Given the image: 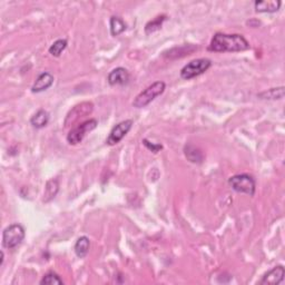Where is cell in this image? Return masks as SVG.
I'll use <instances>...</instances> for the list:
<instances>
[{"mask_svg":"<svg viewBox=\"0 0 285 285\" xmlns=\"http://www.w3.org/2000/svg\"><path fill=\"white\" fill-rule=\"evenodd\" d=\"M250 43L239 33L216 32L209 43L207 50L214 52H238L250 49Z\"/></svg>","mask_w":285,"mask_h":285,"instance_id":"cell-1","label":"cell"},{"mask_svg":"<svg viewBox=\"0 0 285 285\" xmlns=\"http://www.w3.org/2000/svg\"><path fill=\"white\" fill-rule=\"evenodd\" d=\"M166 89V84L164 81L158 80L153 82L152 85H149L147 88H145L144 91L141 92L138 95L135 97L133 106L135 108H144L147 105L151 104L154 99H156L157 97L162 95Z\"/></svg>","mask_w":285,"mask_h":285,"instance_id":"cell-2","label":"cell"},{"mask_svg":"<svg viewBox=\"0 0 285 285\" xmlns=\"http://www.w3.org/2000/svg\"><path fill=\"white\" fill-rule=\"evenodd\" d=\"M25 236L26 232L21 224H11L2 232V246L8 250L16 249L24 241Z\"/></svg>","mask_w":285,"mask_h":285,"instance_id":"cell-3","label":"cell"},{"mask_svg":"<svg viewBox=\"0 0 285 285\" xmlns=\"http://www.w3.org/2000/svg\"><path fill=\"white\" fill-rule=\"evenodd\" d=\"M228 185L235 192L247 194L250 196H254L256 190V182L252 175L250 174H238L228 178Z\"/></svg>","mask_w":285,"mask_h":285,"instance_id":"cell-4","label":"cell"},{"mask_svg":"<svg viewBox=\"0 0 285 285\" xmlns=\"http://www.w3.org/2000/svg\"><path fill=\"white\" fill-rule=\"evenodd\" d=\"M212 67V61L208 58H197L187 63L181 69V77L185 80L193 79L195 77L201 76L205 71Z\"/></svg>","mask_w":285,"mask_h":285,"instance_id":"cell-5","label":"cell"},{"mask_svg":"<svg viewBox=\"0 0 285 285\" xmlns=\"http://www.w3.org/2000/svg\"><path fill=\"white\" fill-rule=\"evenodd\" d=\"M98 122L95 118L87 119V121L78 124L77 126H75L73 129H70V132L67 135V142L70 145H77L82 142L86 135L88 133L93 132L94 129H96Z\"/></svg>","mask_w":285,"mask_h":285,"instance_id":"cell-6","label":"cell"},{"mask_svg":"<svg viewBox=\"0 0 285 285\" xmlns=\"http://www.w3.org/2000/svg\"><path fill=\"white\" fill-rule=\"evenodd\" d=\"M133 124L134 122L132 121V119H126V121H123L121 123H118L117 125H115L111 128L110 135H108L106 144L110 146H114L116 144H118V142L129 133V130L132 129L133 127Z\"/></svg>","mask_w":285,"mask_h":285,"instance_id":"cell-7","label":"cell"},{"mask_svg":"<svg viewBox=\"0 0 285 285\" xmlns=\"http://www.w3.org/2000/svg\"><path fill=\"white\" fill-rule=\"evenodd\" d=\"M93 110H94V105L89 102H85V103L76 105V106H75L73 110L67 114L63 125H65V127L74 126V124L79 121V118H82L85 117V116H88L89 114H92Z\"/></svg>","mask_w":285,"mask_h":285,"instance_id":"cell-8","label":"cell"},{"mask_svg":"<svg viewBox=\"0 0 285 285\" xmlns=\"http://www.w3.org/2000/svg\"><path fill=\"white\" fill-rule=\"evenodd\" d=\"M285 275V269L283 265H277L262 276L258 283L261 285H279L283 282Z\"/></svg>","mask_w":285,"mask_h":285,"instance_id":"cell-9","label":"cell"},{"mask_svg":"<svg viewBox=\"0 0 285 285\" xmlns=\"http://www.w3.org/2000/svg\"><path fill=\"white\" fill-rule=\"evenodd\" d=\"M130 75L128 70L124 67H117V68L112 69L107 76V81L111 86H116V85H127L129 82Z\"/></svg>","mask_w":285,"mask_h":285,"instance_id":"cell-10","label":"cell"},{"mask_svg":"<svg viewBox=\"0 0 285 285\" xmlns=\"http://www.w3.org/2000/svg\"><path fill=\"white\" fill-rule=\"evenodd\" d=\"M54 81H55V78L54 76L50 73H48V71H44V73H41L38 77H37V79L33 82L32 87V92L35 93V94H38V93H43L45 91H47L48 88H50L52 85H54Z\"/></svg>","mask_w":285,"mask_h":285,"instance_id":"cell-11","label":"cell"},{"mask_svg":"<svg viewBox=\"0 0 285 285\" xmlns=\"http://www.w3.org/2000/svg\"><path fill=\"white\" fill-rule=\"evenodd\" d=\"M282 5V2L280 0H272V1H255L254 7L256 13H276L280 10V7Z\"/></svg>","mask_w":285,"mask_h":285,"instance_id":"cell-12","label":"cell"},{"mask_svg":"<svg viewBox=\"0 0 285 285\" xmlns=\"http://www.w3.org/2000/svg\"><path fill=\"white\" fill-rule=\"evenodd\" d=\"M50 116L49 112L45 110H39L36 114H33L31 118V124L33 128L36 129H41L44 127H46L49 123Z\"/></svg>","mask_w":285,"mask_h":285,"instance_id":"cell-13","label":"cell"},{"mask_svg":"<svg viewBox=\"0 0 285 285\" xmlns=\"http://www.w3.org/2000/svg\"><path fill=\"white\" fill-rule=\"evenodd\" d=\"M184 154H185L186 158L193 164H201L204 160V155L201 152L200 148L192 144H186L184 147Z\"/></svg>","mask_w":285,"mask_h":285,"instance_id":"cell-14","label":"cell"},{"mask_svg":"<svg viewBox=\"0 0 285 285\" xmlns=\"http://www.w3.org/2000/svg\"><path fill=\"white\" fill-rule=\"evenodd\" d=\"M89 247H91V239L87 236H80L77 238L76 243H75L74 251L77 257L84 258L87 256L89 252Z\"/></svg>","mask_w":285,"mask_h":285,"instance_id":"cell-15","label":"cell"},{"mask_svg":"<svg viewBox=\"0 0 285 285\" xmlns=\"http://www.w3.org/2000/svg\"><path fill=\"white\" fill-rule=\"evenodd\" d=\"M285 95V87L281 86V87L275 88H269L268 91H264L260 94H257V97L260 99L264 100H281L284 98Z\"/></svg>","mask_w":285,"mask_h":285,"instance_id":"cell-16","label":"cell"},{"mask_svg":"<svg viewBox=\"0 0 285 285\" xmlns=\"http://www.w3.org/2000/svg\"><path fill=\"white\" fill-rule=\"evenodd\" d=\"M59 192V182L57 178H51L47 182L46 187H45V193L43 202L45 203H49L50 201L54 200L56 195Z\"/></svg>","mask_w":285,"mask_h":285,"instance_id":"cell-17","label":"cell"},{"mask_svg":"<svg viewBox=\"0 0 285 285\" xmlns=\"http://www.w3.org/2000/svg\"><path fill=\"white\" fill-rule=\"evenodd\" d=\"M110 28H111V36L117 37L126 31L127 26L125 24V21H124L121 17L112 16L111 17V20H110Z\"/></svg>","mask_w":285,"mask_h":285,"instance_id":"cell-18","label":"cell"},{"mask_svg":"<svg viewBox=\"0 0 285 285\" xmlns=\"http://www.w3.org/2000/svg\"><path fill=\"white\" fill-rule=\"evenodd\" d=\"M167 19L166 15H160V16H157L154 18L153 20L148 21L145 26V33L146 35H151V33L158 32L164 24V21Z\"/></svg>","mask_w":285,"mask_h":285,"instance_id":"cell-19","label":"cell"},{"mask_svg":"<svg viewBox=\"0 0 285 285\" xmlns=\"http://www.w3.org/2000/svg\"><path fill=\"white\" fill-rule=\"evenodd\" d=\"M67 46H68V41L66 39H57L52 43L51 46L49 47V54L54 57H59L63 54V51L66 49Z\"/></svg>","mask_w":285,"mask_h":285,"instance_id":"cell-20","label":"cell"},{"mask_svg":"<svg viewBox=\"0 0 285 285\" xmlns=\"http://www.w3.org/2000/svg\"><path fill=\"white\" fill-rule=\"evenodd\" d=\"M39 284L41 285H62L63 284V281L57 273L55 272H48L43 276L40 280Z\"/></svg>","mask_w":285,"mask_h":285,"instance_id":"cell-21","label":"cell"},{"mask_svg":"<svg viewBox=\"0 0 285 285\" xmlns=\"http://www.w3.org/2000/svg\"><path fill=\"white\" fill-rule=\"evenodd\" d=\"M142 144H144V146L147 149H149V151L153 152L154 154L158 153L163 149V145L162 144H154V142H151L148 140H146V138H144V140L142 141Z\"/></svg>","mask_w":285,"mask_h":285,"instance_id":"cell-22","label":"cell"},{"mask_svg":"<svg viewBox=\"0 0 285 285\" xmlns=\"http://www.w3.org/2000/svg\"><path fill=\"white\" fill-rule=\"evenodd\" d=\"M0 255H1V261H0V266H2L3 261H5V254H3L2 251H1V252H0Z\"/></svg>","mask_w":285,"mask_h":285,"instance_id":"cell-23","label":"cell"}]
</instances>
